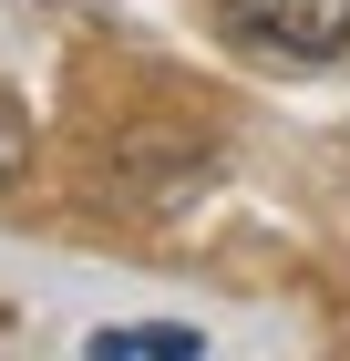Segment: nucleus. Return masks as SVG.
Wrapping results in <instances>:
<instances>
[{"label": "nucleus", "mask_w": 350, "mask_h": 361, "mask_svg": "<svg viewBox=\"0 0 350 361\" xmlns=\"http://www.w3.org/2000/svg\"><path fill=\"white\" fill-rule=\"evenodd\" d=\"M227 31L278 62H330L350 52V0H227Z\"/></svg>", "instance_id": "obj_1"}, {"label": "nucleus", "mask_w": 350, "mask_h": 361, "mask_svg": "<svg viewBox=\"0 0 350 361\" xmlns=\"http://www.w3.org/2000/svg\"><path fill=\"white\" fill-rule=\"evenodd\" d=\"M113 351H175V361H196L206 341L175 331V320H144V331H93V361H113Z\"/></svg>", "instance_id": "obj_2"}, {"label": "nucleus", "mask_w": 350, "mask_h": 361, "mask_svg": "<svg viewBox=\"0 0 350 361\" xmlns=\"http://www.w3.org/2000/svg\"><path fill=\"white\" fill-rule=\"evenodd\" d=\"M21 155H31V124H21V104H11V93H0V186H11V176H21Z\"/></svg>", "instance_id": "obj_3"}]
</instances>
